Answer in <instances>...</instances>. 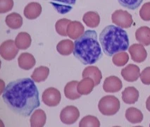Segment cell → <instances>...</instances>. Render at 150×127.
<instances>
[{
    "label": "cell",
    "instance_id": "cell-24",
    "mask_svg": "<svg viewBox=\"0 0 150 127\" xmlns=\"http://www.w3.org/2000/svg\"><path fill=\"white\" fill-rule=\"evenodd\" d=\"M83 21L87 26L94 28L99 25L100 16L97 12L88 11L83 15Z\"/></svg>",
    "mask_w": 150,
    "mask_h": 127
},
{
    "label": "cell",
    "instance_id": "cell-6",
    "mask_svg": "<svg viewBox=\"0 0 150 127\" xmlns=\"http://www.w3.org/2000/svg\"><path fill=\"white\" fill-rule=\"evenodd\" d=\"M62 95L60 91L54 87L47 88L42 95V100L48 107H56L60 103Z\"/></svg>",
    "mask_w": 150,
    "mask_h": 127
},
{
    "label": "cell",
    "instance_id": "cell-16",
    "mask_svg": "<svg viewBox=\"0 0 150 127\" xmlns=\"http://www.w3.org/2000/svg\"><path fill=\"white\" fill-rule=\"evenodd\" d=\"M82 76H83V78L89 77L93 79L95 86H98L102 79V74L101 71L99 70V68L94 67V66H90V67L85 68L83 71Z\"/></svg>",
    "mask_w": 150,
    "mask_h": 127
},
{
    "label": "cell",
    "instance_id": "cell-7",
    "mask_svg": "<svg viewBox=\"0 0 150 127\" xmlns=\"http://www.w3.org/2000/svg\"><path fill=\"white\" fill-rule=\"evenodd\" d=\"M19 49L16 45L15 41L8 40L3 42L0 47V53L3 59L6 61L13 60L18 53Z\"/></svg>",
    "mask_w": 150,
    "mask_h": 127
},
{
    "label": "cell",
    "instance_id": "cell-31",
    "mask_svg": "<svg viewBox=\"0 0 150 127\" xmlns=\"http://www.w3.org/2000/svg\"><path fill=\"white\" fill-rule=\"evenodd\" d=\"M119 4L128 9L135 10L142 4L143 0H118Z\"/></svg>",
    "mask_w": 150,
    "mask_h": 127
},
{
    "label": "cell",
    "instance_id": "cell-1",
    "mask_svg": "<svg viewBox=\"0 0 150 127\" xmlns=\"http://www.w3.org/2000/svg\"><path fill=\"white\" fill-rule=\"evenodd\" d=\"M35 81L28 78L8 83L2 93V99L12 112L18 115L29 116L40 107L39 92Z\"/></svg>",
    "mask_w": 150,
    "mask_h": 127
},
{
    "label": "cell",
    "instance_id": "cell-25",
    "mask_svg": "<svg viewBox=\"0 0 150 127\" xmlns=\"http://www.w3.org/2000/svg\"><path fill=\"white\" fill-rule=\"evenodd\" d=\"M57 50L61 55L69 56L74 51V44L71 40H63L57 44Z\"/></svg>",
    "mask_w": 150,
    "mask_h": 127
},
{
    "label": "cell",
    "instance_id": "cell-36",
    "mask_svg": "<svg viewBox=\"0 0 150 127\" xmlns=\"http://www.w3.org/2000/svg\"><path fill=\"white\" fill-rule=\"evenodd\" d=\"M149 126H150V124H149Z\"/></svg>",
    "mask_w": 150,
    "mask_h": 127
},
{
    "label": "cell",
    "instance_id": "cell-22",
    "mask_svg": "<svg viewBox=\"0 0 150 127\" xmlns=\"http://www.w3.org/2000/svg\"><path fill=\"white\" fill-rule=\"evenodd\" d=\"M5 22H6V26L8 28L13 30H16L19 29L23 26V18L19 13H10L6 17L5 19Z\"/></svg>",
    "mask_w": 150,
    "mask_h": 127
},
{
    "label": "cell",
    "instance_id": "cell-30",
    "mask_svg": "<svg viewBox=\"0 0 150 127\" xmlns=\"http://www.w3.org/2000/svg\"><path fill=\"white\" fill-rule=\"evenodd\" d=\"M71 22V21L67 18H62L57 21L55 24V29L57 33L64 37L67 36V28Z\"/></svg>",
    "mask_w": 150,
    "mask_h": 127
},
{
    "label": "cell",
    "instance_id": "cell-33",
    "mask_svg": "<svg viewBox=\"0 0 150 127\" xmlns=\"http://www.w3.org/2000/svg\"><path fill=\"white\" fill-rule=\"evenodd\" d=\"M13 7V0H0V13H4L10 11Z\"/></svg>",
    "mask_w": 150,
    "mask_h": 127
},
{
    "label": "cell",
    "instance_id": "cell-15",
    "mask_svg": "<svg viewBox=\"0 0 150 127\" xmlns=\"http://www.w3.org/2000/svg\"><path fill=\"white\" fill-rule=\"evenodd\" d=\"M139 96V91L135 87H127L122 92V100L125 104H129V105L135 104L138 100Z\"/></svg>",
    "mask_w": 150,
    "mask_h": 127
},
{
    "label": "cell",
    "instance_id": "cell-14",
    "mask_svg": "<svg viewBox=\"0 0 150 127\" xmlns=\"http://www.w3.org/2000/svg\"><path fill=\"white\" fill-rule=\"evenodd\" d=\"M42 6L38 2H30L24 9V16L26 18L34 20L40 16L42 13Z\"/></svg>",
    "mask_w": 150,
    "mask_h": 127
},
{
    "label": "cell",
    "instance_id": "cell-3",
    "mask_svg": "<svg viewBox=\"0 0 150 127\" xmlns=\"http://www.w3.org/2000/svg\"><path fill=\"white\" fill-rule=\"evenodd\" d=\"M99 41L104 53L109 57L126 51L129 48V38L126 31L113 25L103 29L99 35Z\"/></svg>",
    "mask_w": 150,
    "mask_h": 127
},
{
    "label": "cell",
    "instance_id": "cell-23",
    "mask_svg": "<svg viewBox=\"0 0 150 127\" xmlns=\"http://www.w3.org/2000/svg\"><path fill=\"white\" fill-rule=\"evenodd\" d=\"M16 45L19 50H27L31 45L32 40L30 35L26 32H21L15 39Z\"/></svg>",
    "mask_w": 150,
    "mask_h": 127
},
{
    "label": "cell",
    "instance_id": "cell-28",
    "mask_svg": "<svg viewBox=\"0 0 150 127\" xmlns=\"http://www.w3.org/2000/svg\"><path fill=\"white\" fill-rule=\"evenodd\" d=\"M80 127H99L100 126V122L99 119L95 116L88 115L85 116L79 123Z\"/></svg>",
    "mask_w": 150,
    "mask_h": 127
},
{
    "label": "cell",
    "instance_id": "cell-12",
    "mask_svg": "<svg viewBox=\"0 0 150 127\" xmlns=\"http://www.w3.org/2000/svg\"><path fill=\"white\" fill-rule=\"evenodd\" d=\"M76 0H50V3L55 10L61 14H66L72 10Z\"/></svg>",
    "mask_w": 150,
    "mask_h": 127
},
{
    "label": "cell",
    "instance_id": "cell-8",
    "mask_svg": "<svg viewBox=\"0 0 150 127\" xmlns=\"http://www.w3.org/2000/svg\"><path fill=\"white\" fill-rule=\"evenodd\" d=\"M80 112L75 106H67L62 109L60 113V119L66 125H71L76 123L79 119Z\"/></svg>",
    "mask_w": 150,
    "mask_h": 127
},
{
    "label": "cell",
    "instance_id": "cell-27",
    "mask_svg": "<svg viewBox=\"0 0 150 127\" xmlns=\"http://www.w3.org/2000/svg\"><path fill=\"white\" fill-rule=\"evenodd\" d=\"M49 74H50L49 68L41 66L35 69L33 74L31 75V79L36 83L43 82L47 79Z\"/></svg>",
    "mask_w": 150,
    "mask_h": 127
},
{
    "label": "cell",
    "instance_id": "cell-26",
    "mask_svg": "<svg viewBox=\"0 0 150 127\" xmlns=\"http://www.w3.org/2000/svg\"><path fill=\"white\" fill-rule=\"evenodd\" d=\"M125 118L131 123H139L142 121L143 114L139 109L130 107L125 111Z\"/></svg>",
    "mask_w": 150,
    "mask_h": 127
},
{
    "label": "cell",
    "instance_id": "cell-4",
    "mask_svg": "<svg viewBox=\"0 0 150 127\" xmlns=\"http://www.w3.org/2000/svg\"><path fill=\"white\" fill-rule=\"evenodd\" d=\"M121 103L114 95H106L99 100L98 109L103 115L112 116L116 114L120 109Z\"/></svg>",
    "mask_w": 150,
    "mask_h": 127
},
{
    "label": "cell",
    "instance_id": "cell-34",
    "mask_svg": "<svg viewBox=\"0 0 150 127\" xmlns=\"http://www.w3.org/2000/svg\"><path fill=\"white\" fill-rule=\"evenodd\" d=\"M140 79L143 84L150 85V67L145 68L140 74Z\"/></svg>",
    "mask_w": 150,
    "mask_h": 127
},
{
    "label": "cell",
    "instance_id": "cell-5",
    "mask_svg": "<svg viewBox=\"0 0 150 127\" xmlns=\"http://www.w3.org/2000/svg\"><path fill=\"white\" fill-rule=\"evenodd\" d=\"M112 22L122 28H129L133 23L132 15L128 11L119 9L115 11L111 15Z\"/></svg>",
    "mask_w": 150,
    "mask_h": 127
},
{
    "label": "cell",
    "instance_id": "cell-18",
    "mask_svg": "<svg viewBox=\"0 0 150 127\" xmlns=\"http://www.w3.org/2000/svg\"><path fill=\"white\" fill-rule=\"evenodd\" d=\"M47 115L44 110L41 109H36L33 113L30 119V126L32 127H42L46 123Z\"/></svg>",
    "mask_w": 150,
    "mask_h": 127
},
{
    "label": "cell",
    "instance_id": "cell-17",
    "mask_svg": "<svg viewBox=\"0 0 150 127\" xmlns=\"http://www.w3.org/2000/svg\"><path fill=\"white\" fill-rule=\"evenodd\" d=\"M18 66L24 70H30L35 65L36 61L34 56L28 53H22L18 59Z\"/></svg>",
    "mask_w": 150,
    "mask_h": 127
},
{
    "label": "cell",
    "instance_id": "cell-11",
    "mask_svg": "<svg viewBox=\"0 0 150 127\" xmlns=\"http://www.w3.org/2000/svg\"><path fill=\"white\" fill-rule=\"evenodd\" d=\"M121 76L128 82H135L140 76V69L135 64H128L121 70Z\"/></svg>",
    "mask_w": 150,
    "mask_h": 127
},
{
    "label": "cell",
    "instance_id": "cell-21",
    "mask_svg": "<svg viewBox=\"0 0 150 127\" xmlns=\"http://www.w3.org/2000/svg\"><path fill=\"white\" fill-rule=\"evenodd\" d=\"M136 40L144 46L150 45V28L147 26L139 28L135 32Z\"/></svg>",
    "mask_w": 150,
    "mask_h": 127
},
{
    "label": "cell",
    "instance_id": "cell-10",
    "mask_svg": "<svg viewBox=\"0 0 150 127\" xmlns=\"http://www.w3.org/2000/svg\"><path fill=\"white\" fill-rule=\"evenodd\" d=\"M122 81L116 76L106 78L103 83V89L106 93H117L122 89Z\"/></svg>",
    "mask_w": 150,
    "mask_h": 127
},
{
    "label": "cell",
    "instance_id": "cell-35",
    "mask_svg": "<svg viewBox=\"0 0 150 127\" xmlns=\"http://www.w3.org/2000/svg\"><path fill=\"white\" fill-rule=\"evenodd\" d=\"M146 108L149 112H150V95L148 97L146 101Z\"/></svg>",
    "mask_w": 150,
    "mask_h": 127
},
{
    "label": "cell",
    "instance_id": "cell-13",
    "mask_svg": "<svg viewBox=\"0 0 150 127\" xmlns=\"http://www.w3.org/2000/svg\"><path fill=\"white\" fill-rule=\"evenodd\" d=\"M85 33V28L80 21H73L69 24L67 28L68 36L72 40H77Z\"/></svg>",
    "mask_w": 150,
    "mask_h": 127
},
{
    "label": "cell",
    "instance_id": "cell-32",
    "mask_svg": "<svg viewBox=\"0 0 150 127\" xmlns=\"http://www.w3.org/2000/svg\"><path fill=\"white\" fill-rule=\"evenodd\" d=\"M139 16L143 21H150V2H146L139 10Z\"/></svg>",
    "mask_w": 150,
    "mask_h": 127
},
{
    "label": "cell",
    "instance_id": "cell-19",
    "mask_svg": "<svg viewBox=\"0 0 150 127\" xmlns=\"http://www.w3.org/2000/svg\"><path fill=\"white\" fill-rule=\"evenodd\" d=\"M78 84L77 81H70L66 85L64 88V95L66 98L71 100H78L81 97V95L78 91Z\"/></svg>",
    "mask_w": 150,
    "mask_h": 127
},
{
    "label": "cell",
    "instance_id": "cell-2",
    "mask_svg": "<svg viewBox=\"0 0 150 127\" xmlns=\"http://www.w3.org/2000/svg\"><path fill=\"white\" fill-rule=\"evenodd\" d=\"M73 55L83 64H93L102 57V49L95 31H85L74 43Z\"/></svg>",
    "mask_w": 150,
    "mask_h": 127
},
{
    "label": "cell",
    "instance_id": "cell-20",
    "mask_svg": "<svg viewBox=\"0 0 150 127\" xmlns=\"http://www.w3.org/2000/svg\"><path fill=\"white\" fill-rule=\"evenodd\" d=\"M95 86V85L93 79L89 77L83 78V79H82L80 82H78L77 87L78 91L81 95H89L92 93Z\"/></svg>",
    "mask_w": 150,
    "mask_h": 127
},
{
    "label": "cell",
    "instance_id": "cell-29",
    "mask_svg": "<svg viewBox=\"0 0 150 127\" xmlns=\"http://www.w3.org/2000/svg\"><path fill=\"white\" fill-rule=\"evenodd\" d=\"M128 60L129 55L125 52H121V53L115 54L112 58V62L114 65L119 67L125 66V64L128 63Z\"/></svg>",
    "mask_w": 150,
    "mask_h": 127
},
{
    "label": "cell",
    "instance_id": "cell-9",
    "mask_svg": "<svg viewBox=\"0 0 150 127\" xmlns=\"http://www.w3.org/2000/svg\"><path fill=\"white\" fill-rule=\"evenodd\" d=\"M128 52L132 60L137 63H142L147 57V53L142 44L132 45L128 48Z\"/></svg>",
    "mask_w": 150,
    "mask_h": 127
}]
</instances>
